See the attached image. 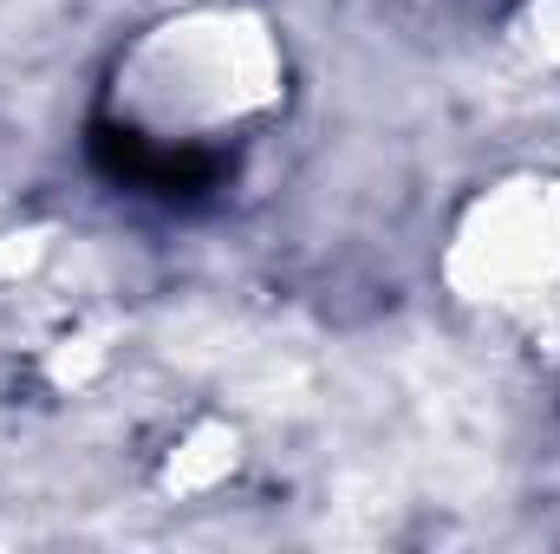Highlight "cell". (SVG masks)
<instances>
[{
  "mask_svg": "<svg viewBox=\"0 0 560 554\" xmlns=\"http://www.w3.org/2000/svg\"><path fill=\"white\" fill-rule=\"evenodd\" d=\"M112 125L156 163L209 157L268 125L287 99V46L248 7H189L118 53Z\"/></svg>",
  "mask_w": 560,
  "mask_h": 554,
  "instance_id": "obj_1",
  "label": "cell"
},
{
  "mask_svg": "<svg viewBox=\"0 0 560 554\" xmlns=\"http://www.w3.org/2000/svg\"><path fill=\"white\" fill-rule=\"evenodd\" d=\"M450 287L463 300L522 307L560 287V183L555 176H509L469 203L450 235Z\"/></svg>",
  "mask_w": 560,
  "mask_h": 554,
  "instance_id": "obj_2",
  "label": "cell"
},
{
  "mask_svg": "<svg viewBox=\"0 0 560 554\" xmlns=\"http://www.w3.org/2000/svg\"><path fill=\"white\" fill-rule=\"evenodd\" d=\"M528 33L548 59H560V0H528Z\"/></svg>",
  "mask_w": 560,
  "mask_h": 554,
  "instance_id": "obj_3",
  "label": "cell"
}]
</instances>
